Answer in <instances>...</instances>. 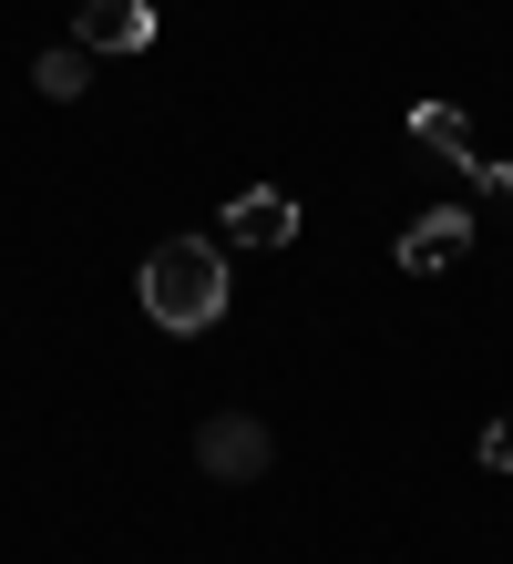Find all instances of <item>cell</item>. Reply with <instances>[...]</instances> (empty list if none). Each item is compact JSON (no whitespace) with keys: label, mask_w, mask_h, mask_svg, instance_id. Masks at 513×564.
Masks as SVG:
<instances>
[{"label":"cell","mask_w":513,"mask_h":564,"mask_svg":"<svg viewBox=\"0 0 513 564\" xmlns=\"http://www.w3.org/2000/svg\"><path fill=\"white\" fill-rule=\"evenodd\" d=\"M483 185H493V195H503V206H513V164H483Z\"/></svg>","instance_id":"cell-9"},{"label":"cell","mask_w":513,"mask_h":564,"mask_svg":"<svg viewBox=\"0 0 513 564\" xmlns=\"http://www.w3.org/2000/svg\"><path fill=\"white\" fill-rule=\"evenodd\" d=\"M73 42L103 62V52H145L154 42V0H83L73 11Z\"/></svg>","instance_id":"cell-3"},{"label":"cell","mask_w":513,"mask_h":564,"mask_svg":"<svg viewBox=\"0 0 513 564\" xmlns=\"http://www.w3.org/2000/svg\"><path fill=\"white\" fill-rule=\"evenodd\" d=\"M31 83H42L52 104H73V93L93 83V52H83V42H62V52H42V62H31Z\"/></svg>","instance_id":"cell-7"},{"label":"cell","mask_w":513,"mask_h":564,"mask_svg":"<svg viewBox=\"0 0 513 564\" xmlns=\"http://www.w3.org/2000/svg\"><path fill=\"white\" fill-rule=\"evenodd\" d=\"M226 237H236V247H288V237H298V206H288L278 185H247V195L226 206Z\"/></svg>","instance_id":"cell-5"},{"label":"cell","mask_w":513,"mask_h":564,"mask_svg":"<svg viewBox=\"0 0 513 564\" xmlns=\"http://www.w3.org/2000/svg\"><path fill=\"white\" fill-rule=\"evenodd\" d=\"M410 144H431L441 164H462V175H472V185H483V164H493L483 144H472V123H462L452 104H410Z\"/></svg>","instance_id":"cell-6"},{"label":"cell","mask_w":513,"mask_h":564,"mask_svg":"<svg viewBox=\"0 0 513 564\" xmlns=\"http://www.w3.org/2000/svg\"><path fill=\"white\" fill-rule=\"evenodd\" d=\"M195 462H205L216 482H257V473H267V421H247V411L205 421V431H195Z\"/></svg>","instance_id":"cell-2"},{"label":"cell","mask_w":513,"mask_h":564,"mask_svg":"<svg viewBox=\"0 0 513 564\" xmlns=\"http://www.w3.org/2000/svg\"><path fill=\"white\" fill-rule=\"evenodd\" d=\"M483 462H493V473H513V421H493V431H483Z\"/></svg>","instance_id":"cell-8"},{"label":"cell","mask_w":513,"mask_h":564,"mask_svg":"<svg viewBox=\"0 0 513 564\" xmlns=\"http://www.w3.org/2000/svg\"><path fill=\"white\" fill-rule=\"evenodd\" d=\"M216 308H226V257L216 247H195V237H175V247H154L145 257V318L154 328H216Z\"/></svg>","instance_id":"cell-1"},{"label":"cell","mask_w":513,"mask_h":564,"mask_svg":"<svg viewBox=\"0 0 513 564\" xmlns=\"http://www.w3.org/2000/svg\"><path fill=\"white\" fill-rule=\"evenodd\" d=\"M462 247H472V216H462V206H431V216H410V226H400V247H391V257H400L410 278H431V268H452Z\"/></svg>","instance_id":"cell-4"}]
</instances>
